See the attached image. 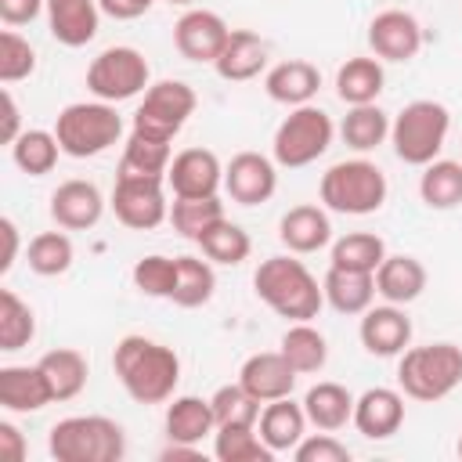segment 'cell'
<instances>
[{
    "mask_svg": "<svg viewBox=\"0 0 462 462\" xmlns=\"http://www.w3.org/2000/svg\"><path fill=\"white\" fill-rule=\"evenodd\" d=\"M296 462H350V448L343 440H336L332 433H310L292 448Z\"/></svg>",
    "mask_w": 462,
    "mask_h": 462,
    "instance_id": "obj_47",
    "label": "cell"
},
{
    "mask_svg": "<svg viewBox=\"0 0 462 462\" xmlns=\"http://www.w3.org/2000/svg\"><path fill=\"white\" fill-rule=\"evenodd\" d=\"M339 137L354 152H372L390 137V116L375 101L372 105H350L343 123H339Z\"/></svg>",
    "mask_w": 462,
    "mask_h": 462,
    "instance_id": "obj_33",
    "label": "cell"
},
{
    "mask_svg": "<svg viewBox=\"0 0 462 462\" xmlns=\"http://www.w3.org/2000/svg\"><path fill=\"white\" fill-rule=\"evenodd\" d=\"M404 422V393L390 386H372L354 401V426L368 440H386Z\"/></svg>",
    "mask_w": 462,
    "mask_h": 462,
    "instance_id": "obj_19",
    "label": "cell"
},
{
    "mask_svg": "<svg viewBox=\"0 0 462 462\" xmlns=\"http://www.w3.org/2000/svg\"><path fill=\"white\" fill-rule=\"evenodd\" d=\"M217 76L227 79V83H245V79H256L263 69H267V40L253 29H231L220 58L213 61Z\"/></svg>",
    "mask_w": 462,
    "mask_h": 462,
    "instance_id": "obj_24",
    "label": "cell"
},
{
    "mask_svg": "<svg viewBox=\"0 0 462 462\" xmlns=\"http://www.w3.org/2000/svg\"><path fill=\"white\" fill-rule=\"evenodd\" d=\"M0 238H4V256H0V274H7L18 260V224L11 217H0Z\"/></svg>",
    "mask_w": 462,
    "mask_h": 462,
    "instance_id": "obj_52",
    "label": "cell"
},
{
    "mask_svg": "<svg viewBox=\"0 0 462 462\" xmlns=\"http://www.w3.org/2000/svg\"><path fill=\"white\" fill-rule=\"evenodd\" d=\"M458 458H462V437H458Z\"/></svg>",
    "mask_w": 462,
    "mask_h": 462,
    "instance_id": "obj_54",
    "label": "cell"
},
{
    "mask_svg": "<svg viewBox=\"0 0 462 462\" xmlns=\"http://www.w3.org/2000/svg\"><path fill=\"white\" fill-rule=\"evenodd\" d=\"M462 383V346L426 343L408 346L397 361V386L411 401H444Z\"/></svg>",
    "mask_w": 462,
    "mask_h": 462,
    "instance_id": "obj_6",
    "label": "cell"
},
{
    "mask_svg": "<svg viewBox=\"0 0 462 462\" xmlns=\"http://www.w3.org/2000/svg\"><path fill=\"white\" fill-rule=\"evenodd\" d=\"M253 289L285 321H310L325 307V292L318 278L307 271L303 260H296V253L267 256L253 274Z\"/></svg>",
    "mask_w": 462,
    "mask_h": 462,
    "instance_id": "obj_2",
    "label": "cell"
},
{
    "mask_svg": "<svg viewBox=\"0 0 462 462\" xmlns=\"http://www.w3.org/2000/svg\"><path fill=\"white\" fill-rule=\"evenodd\" d=\"M36 336V314L32 307L14 292V289H0V350L14 354L22 346H29Z\"/></svg>",
    "mask_w": 462,
    "mask_h": 462,
    "instance_id": "obj_41",
    "label": "cell"
},
{
    "mask_svg": "<svg viewBox=\"0 0 462 462\" xmlns=\"http://www.w3.org/2000/svg\"><path fill=\"white\" fill-rule=\"evenodd\" d=\"M148 76H152V69H148L144 54L137 47H105L87 65V90L97 101L119 105V101H130V97L144 94L152 87Z\"/></svg>",
    "mask_w": 462,
    "mask_h": 462,
    "instance_id": "obj_9",
    "label": "cell"
},
{
    "mask_svg": "<svg viewBox=\"0 0 462 462\" xmlns=\"http://www.w3.org/2000/svg\"><path fill=\"white\" fill-rule=\"evenodd\" d=\"M217 292V271L209 260L202 256H177V289H173V303L191 310V307H202L209 303Z\"/></svg>",
    "mask_w": 462,
    "mask_h": 462,
    "instance_id": "obj_37",
    "label": "cell"
},
{
    "mask_svg": "<svg viewBox=\"0 0 462 462\" xmlns=\"http://www.w3.org/2000/svg\"><path fill=\"white\" fill-rule=\"evenodd\" d=\"M448 130H451V112L433 97H419V101H408L390 119V144L401 162L426 166V162L440 159Z\"/></svg>",
    "mask_w": 462,
    "mask_h": 462,
    "instance_id": "obj_7",
    "label": "cell"
},
{
    "mask_svg": "<svg viewBox=\"0 0 462 462\" xmlns=\"http://www.w3.org/2000/svg\"><path fill=\"white\" fill-rule=\"evenodd\" d=\"M54 137L61 155L69 159H94L108 152L123 137V116L108 101H72L54 119Z\"/></svg>",
    "mask_w": 462,
    "mask_h": 462,
    "instance_id": "obj_4",
    "label": "cell"
},
{
    "mask_svg": "<svg viewBox=\"0 0 462 462\" xmlns=\"http://www.w3.org/2000/svg\"><path fill=\"white\" fill-rule=\"evenodd\" d=\"M25 437H22V430L14 426V422H0V458H7V462H22L25 458Z\"/></svg>",
    "mask_w": 462,
    "mask_h": 462,
    "instance_id": "obj_51",
    "label": "cell"
},
{
    "mask_svg": "<svg viewBox=\"0 0 462 462\" xmlns=\"http://www.w3.org/2000/svg\"><path fill=\"white\" fill-rule=\"evenodd\" d=\"M72 260H76V249H72V238L65 235V227H61V231H40V235H32L29 245H25V263H29V271L40 274V278H58V274H65V271L72 267Z\"/></svg>",
    "mask_w": 462,
    "mask_h": 462,
    "instance_id": "obj_35",
    "label": "cell"
},
{
    "mask_svg": "<svg viewBox=\"0 0 462 462\" xmlns=\"http://www.w3.org/2000/svg\"><path fill=\"white\" fill-rule=\"evenodd\" d=\"M368 47L379 61H411L422 51V25L411 11H379L368 22Z\"/></svg>",
    "mask_w": 462,
    "mask_h": 462,
    "instance_id": "obj_12",
    "label": "cell"
},
{
    "mask_svg": "<svg viewBox=\"0 0 462 462\" xmlns=\"http://www.w3.org/2000/svg\"><path fill=\"white\" fill-rule=\"evenodd\" d=\"M58 155H61V144L54 137V130H22L18 141L11 144V159L22 173L29 177H43L58 166Z\"/></svg>",
    "mask_w": 462,
    "mask_h": 462,
    "instance_id": "obj_39",
    "label": "cell"
},
{
    "mask_svg": "<svg viewBox=\"0 0 462 462\" xmlns=\"http://www.w3.org/2000/svg\"><path fill=\"white\" fill-rule=\"evenodd\" d=\"M166 177L148 173H116L112 188V213L130 231H152L162 220H170V202L162 191Z\"/></svg>",
    "mask_w": 462,
    "mask_h": 462,
    "instance_id": "obj_11",
    "label": "cell"
},
{
    "mask_svg": "<svg viewBox=\"0 0 462 462\" xmlns=\"http://www.w3.org/2000/svg\"><path fill=\"white\" fill-rule=\"evenodd\" d=\"M152 4H155V0H97L101 14H108V18H116V22H134V18H141Z\"/></svg>",
    "mask_w": 462,
    "mask_h": 462,
    "instance_id": "obj_49",
    "label": "cell"
},
{
    "mask_svg": "<svg viewBox=\"0 0 462 462\" xmlns=\"http://www.w3.org/2000/svg\"><path fill=\"white\" fill-rule=\"evenodd\" d=\"M332 137H336L332 116L310 101V105L292 108V112L278 123L274 141H271V152H274V162H278V166L300 170V166L318 162V159L328 152Z\"/></svg>",
    "mask_w": 462,
    "mask_h": 462,
    "instance_id": "obj_8",
    "label": "cell"
},
{
    "mask_svg": "<svg viewBox=\"0 0 462 462\" xmlns=\"http://www.w3.org/2000/svg\"><path fill=\"white\" fill-rule=\"evenodd\" d=\"M199 97L195 90L184 83V79H159L144 90L137 112H134V126L130 130H141V134H152V137H166L173 141L184 123L191 119Z\"/></svg>",
    "mask_w": 462,
    "mask_h": 462,
    "instance_id": "obj_10",
    "label": "cell"
},
{
    "mask_svg": "<svg viewBox=\"0 0 462 462\" xmlns=\"http://www.w3.org/2000/svg\"><path fill=\"white\" fill-rule=\"evenodd\" d=\"M166 184L173 199H209L224 184V166L209 148H184L170 159Z\"/></svg>",
    "mask_w": 462,
    "mask_h": 462,
    "instance_id": "obj_14",
    "label": "cell"
},
{
    "mask_svg": "<svg viewBox=\"0 0 462 462\" xmlns=\"http://www.w3.org/2000/svg\"><path fill=\"white\" fill-rule=\"evenodd\" d=\"M296 375H300V372L285 361L282 350L253 354V357H245L242 368H238V383H242L260 404L278 401V397H292V390H296Z\"/></svg>",
    "mask_w": 462,
    "mask_h": 462,
    "instance_id": "obj_18",
    "label": "cell"
},
{
    "mask_svg": "<svg viewBox=\"0 0 462 462\" xmlns=\"http://www.w3.org/2000/svg\"><path fill=\"white\" fill-rule=\"evenodd\" d=\"M166 437L177 440V444H202L209 433H217V419H213V404L209 397H195V393H184V397H173L166 404Z\"/></svg>",
    "mask_w": 462,
    "mask_h": 462,
    "instance_id": "obj_27",
    "label": "cell"
},
{
    "mask_svg": "<svg viewBox=\"0 0 462 462\" xmlns=\"http://www.w3.org/2000/svg\"><path fill=\"white\" fill-rule=\"evenodd\" d=\"M220 220H224V202L217 195H209V199H173V206H170V224L188 242H199Z\"/></svg>",
    "mask_w": 462,
    "mask_h": 462,
    "instance_id": "obj_42",
    "label": "cell"
},
{
    "mask_svg": "<svg viewBox=\"0 0 462 462\" xmlns=\"http://www.w3.org/2000/svg\"><path fill=\"white\" fill-rule=\"evenodd\" d=\"M105 217V195L94 180H61L51 191V220L65 231H90Z\"/></svg>",
    "mask_w": 462,
    "mask_h": 462,
    "instance_id": "obj_17",
    "label": "cell"
},
{
    "mask_svg": "<svg viewBox=\"0 0 462 462\" xmlns=\"http://www.w3.org/2000/svg\"><path fill=\"white\" fill-rule=\"evenodd\" d=\"M0 101H4V126H0V141H4V144H14V141H18V134H22V112H18V101H14L11 87H4Z\"/></svg>",
    "mask_w": 462,
    "mask_h": 462,
    "instance_id": "obj_50",
    "label": "cell"
},
{
    "mask_svg": "<svg viewBox=\"0 0 462 462\" xmlns=\"http://www.w3.org/2000/svg\"><path fill=\"white\" fill-rule=\"evenodd\" d=\"M321 206L346 217H368L383 209L390 184L386 173L368 159H343L321 173Z\"/></svg>",
    "mask_w": 462,
    "mask_h": 462,
    "instance_id": "obj_5",
    "label": "cell"
},
{
    "mask_svg": "<svg viewBox=\"0 0 462 462\" xmlns=\"http://www.w3.org/2000/svg\"><path fill=\"white\" fill-rule=\"evenodd\" d=\"M321 292H325V303L336 314H365L375 300V274L346 271V267L328 263V271L321 278Z\"/></svg>",
    "mask_w": 462,
    "mask_h": 462,
    "instance_id": "obj_28",
    "label": "cell"
},
{
    "mask_svg": "<svg viewBox=\"0 0 462 462\" xmlns=\"http://www.w3.org/2000/svg\"><path fill=\"white\" fill-rule=\"evenodd\" d=\"M227 36H231L227 22H224L217 11H206V7L184 11V14L177 18V25H173V43H177L180 58H188V61H206V65H213V61L220 58Z\"/></svg>",
    "mask_w": 462,
    "mask_h": 462,
    "instance_id": "obj_13",
    "label": "cell"
},
{
    "mask_svg": "<svg viewBox=\"0 0 462 462\" xmlns=\"http://www.w3.org/2000/svg\"><path fill=\"white\" fill-rule=\"evenodd\" d=\"M36 72V47L14 32V29H4L0 32V83L11 87L18 79H29Z\"/></svg>",
    "mask_w": 462,
    "mask_h": 462,
    "instance_id": "obj_46",
    "label": "cell"
},
{
    "mask_svg": "<svg viewBox=\"0 0 462 462\" xmlns=\"http://www.w3.org/2000/svg\"><path fill=\"white\" fill-rule=\"evenodd\" d=\"M47 29L61 47H87L97 36V0H47Z\"/></svg>",
    "mask_w": 462,
    "mask_h": 462,
    "instance_id": "obj_23",
    "label": "cell"
},
{
    "mask_svg": "<svg viewBox=\"0 0 462 462\" xmlns=\"http://www.w3.org/2000/svg\"><path fill=\"white\" fill-rule=\"evenodd\" d=\"M134 278V289L141 296H152V300H170L173 289H177V256H162V253H152V256H141L130 271Z\"/></svg>",
    "mask_w": 462,
    "mask_h": 462,
    "instance_id": "obj_44",
    "label": "cell"
},
{
    "mask_svg": "<svg viewBox=\"0 0 462 462\" xmlns=\"http://www.w3.org/2000/svg\"><path fill=\"white\" fill-rule=\"evenodd\" d=\"M263 90L271 101L278 105H289V108H300V105H310L321 90V72L318 65H310L307 58H289V61H278L267 69L263 76Z\"/></svg>",
    "mask_w": 462,
    "mask_h": 462,
    "instance_id": "obj_20",
    "label": "cell"
},
{
    "mask_svg": "<svg viewBox=\"0 0 462 462\" xmlns=\"http://www.w3.org/2000/svg\"><path fill=\"white\" fill-rule=\"evenodd\" d=\"M47 375V386L54 393V401H72L83 393L87 386V375H90V365L79 350L72 346H58V350H47L40 361H36Z\"/></svg>",
    "mask_w": 462,
    "mask_h": 462,
    "instance_id": "obj_31",
    "label": "cell"
},
{
    "mask_svg": "<svg viewBox=\"0 0 462 462\" xmlns=\"http://www.w3.org/2000/svg\"><path fill=\"white\" fill-rule=\"evenodd\" d=\"M54 401L40 365H4L0 368V404L14 415L40 411Z\"/></svg>",
    "mask_w": 462,
    "mask_h": 462,
    "instance_id": "obj_22",
    "label": "cell"
},
{
    "mask_svg": "<svg viewBox=\"0 0 462 462\" xmlns=\"http://www.w3.org/2000/svg\"><path fill=\"white\" fill-rule=\"evenodd\" d=\"M195 245L202 249V256H206L209 263H220V267H238V263L249 256V249H253L249 231L238 227V224L227 220V217H224L220 224H213Z\"/></svg>",
    "mask_w": 462,
    "mask_h": 462,
    "instance_id": "obj_40",
    "label": "cell"
},
{
    "mask_svg": "<svg viewBox=\"0 0 462 462\" xmlns=\"http://www.w3.org/2000/svg\"><path fill=\"white\" fill-rule=\"evenodd\" d=\"M386 260V242L372 231H350L343 238L332 242V267H346V271H365L375 274L379 263Z\"/></svg>",
    "mask_w": 462,
    "mask_h": 462,
    "instance_id": "obj_38",
    "label": "cell"
},
{
    "mask_svg": "<svg viewBox=\"0 0 462 462\" xmlns=\"http://www.w3.org/2000/svg\"><path fill=\"white\" fill-rule=\"evenodd\" d=\"M426 289V267L419 256L408 253H386V260L375 271V296H383L386 303L408 307L422 296Z\"/></svg>",
    "mask_w": 462,
    "mask_h": 462,
    "instance_id": "obj_25",
    "label": "cell"
},
{
    "mask_svg": "<svg viewBox=\"0 0 462 462\" xmlns=\"http://www.w3.org/2000/svg\"><path fill=\"white\" fill-rule=\"evenodd\" d=\"M357 339L372 357H401L411 343V318L397 303L368 307L357 325Z\"/></svg>",
    "mask_w": 462,
    "mask_h": 462,
    "instance_id": "obj_16",
    "label": "cell"
},
{
    "mask_svg": "<svg viewBox=\"0 0 462 462\" xmlns=\"http://www.w3.org/2000/svg\"><path fill=\"white\" fill-rule=\"evenodd\" d=\"M43 11H47V0H0V18L7 29L36 22Z\"/></svg>",
    "mask_w": 462,
    "mask_h": 462,
    "instance_id": "obj_48",
    "label": "cell"
},
{
    "mask_svg": "<svg viewBox=\"0 0 462 462\" xmlns=\"http://www.w3.org/2000/svg\"><path fill=\"white\" fill-rule=\"evenodd\" d=\"M278 238L289 253L296 256H307V253H318L332 242V220H328V209L325 206H292L289 213H282L278 220Z\"/></svg>",
    "mask_w": 462,
    "mask_h": 462,
    "instance_id": "obj_21",
    "label": "cell"
},
{
    "mask_svg": "<svg viewBox=\"0 0 462 462\" xmlns=\"http://www.w3.org/2000/svg\"><path fill=\"white\" fill-rule=\"evenodd\" d=\"M166 4H180V7H188V4H195V0H166Z\"/></svg>",
    "mask_w": 462,
    "mask_h": 462,
    "instance_id": "obj_53",
    "label": "cell"
},
{
    "mask_svg": "<svg viewBox=\"0 0 462 462\" xmlns=\"http://www.w3.org/2000/svg\"><path fill=\"white\" fill-rule=\"evenodd\" d=\"M256 433L263 437V444H267L274 455L292 451V448L307 437V411H303V401H300V404H296L292 397L267 401L263 411H260Z\"/></svg>",
    "mask_w": 462,
    "mask_h": 462,
    "instance_id": "obj_26",
    "label": "cell"
},
{
    "mask_svg": "<svg viewBox=\"0 0 462 462\" xmlns=\"http://www.w3.org/2000/svg\"><path fill=\"white\" fill-rule=\"evenodd\" d=\"M112 372L137 404H162L180 383V357L173 346L148 336H123L112 350Z\"/></svg>",
    "mask_w": 462,
    "mask_h": 462,
    "instance_id": "obj_1",
    "label": "cell"
},
{
    "mask_svg": "<svg viewBox=\"0 0 462 462\" xmlns=\"http://www.w3.org/2000/svg\"><path fill=\"white\" fill-rule=\"evenodd\" d=\"M386 87V72L379 58H346L336 69V94L343 105H372Z\"/></svg>",
    "mask_w": 462,
    "mask_h": 462,
    "instance_id": "obj_30",
    "label": "cell"
},
{
    "mask_svg": "<svg viewBox=\"0 0 462 462\" xmlns=\"http://www.w3.org/2000/svg\"><path fill=\"white\" fill-rule=\"evenodd\" d=\"M282 354H285V361L300 375H310V372H321L325 368V361H328V339L310 321H289V328L282 332Z\"/></svg>",
    "mask_w": 462,
    "mask_h": 462,
    "instance_id": "obj_32",
    "label": "cell"
},
{
    "mask_svg": "<svg viewBox=\"0 0 462 462\" xmlns=\"http://www.w3.org/2000/svg\"><path fill=\"white\" fill-rule=\"evenodd\" d=\"M419 199L430 209H455L462 202V162L455 159L426 162L419 177Z\"/></svg>",
    "mask_w": 462,
    "mask_h": 462,
    "instance_id": "obj_34",
    "label": "cell"
},
{
    "mask_svg": "<svg viewBox=\"0 0 462 462\" xmlns=\"http://www.w3.org/2000/svg\"><path fill=\"white\" fill-rule=\"evenodd\" d=\"M213 419L217 426H256L260 422V401L242 386V383H227L220 386L213 397Z\"/></svg>",
    "mask_w": 462,
    "mask_h": 462,
    "instance_id": "obj_45",
    "label": "cell"
},
{
    "mask_svg": "<svg viewBox=\"0 0 462 462\" xmlns=\"http://www.w3.org/2000/svg\"><path fill=\"white\" fill-rule=\"evenodd\" d=\"M354 401L357 397L343 383H314L303 393V411H307L310 426H318L325 433H336L346 422H354Z\"/></svg>",
    "mask_w": 462,
    "mask_h": 462,
    "instance_id": "obj_29",
    "label": "cell"
},
{
    "mask_svg": "<svg viewBox=\"0 0 462 462\" xmlns=\"http://www.w3.org/2000/svg\"><path fill=\"white\" fill-rule=\"evenodd\" d=\"M170 141L166 137H152L141 130H130L126 144H123V159H119V173H148V177H166L170 170Z\"/></svg>",
    "mask_w": 462,
    "mask_h": 462,
    "instance_id": "obj_36",
    "label": "cell"
},
{
    "mask_svg": "<svg viewBox=\"0 0 462 462\" xmlns=\"http://www.w3.org/2000/svg\"><path fill=\"white\" fill-rule=\"evenodd\" d=\"M213 455L220 462H271L274 451L263 444L256 426H217Z\"/></svg>",
    "mask_w": 462,
    "mask_h": 462,
    "instance_id": "obj_43",
    "label": "cell"
},
{
    "mask_svg": "<svg viewBox=\"0 0 462 462\" xmlns=\"http://www.w3.org/2000/svg\"><path fill=\"white\" fill-rule=\"evenodd\" d=\"M224 191L238 206H260L278 191V162L260 152H238L224 166Z\"/></svg>",
    "mask_w": 462,
    "mask_h": 462,
    "instance_id": "obj_15",
    "label": "cell"
},
{
    "mask_svg": "<svg viewBox=\"0 0 462 462\" xmlns=\"http://www.w3.org/2000/svg\"><path fill=\"white\" fill-rule=\"evenodd\" d=\"M47 448L58 462H119L126 455V433L108 415H69L51 426Z\"/></svg>",
    "mask_w": 462,
    "mask_h": 462,
    "instance_id": "obj_3",
    "label": "cell"
}]
</instances>
